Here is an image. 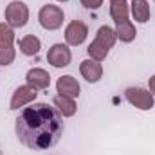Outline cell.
Returning <instances> with one entry per match:
<instances>
[{"label":"cell","instance_id":"1","mask_svg":"<svg viewBox=\"0 0 155 155\" xmlns=\"http://www.w3.org/2000/svg\"><path fill=\"white\" fill-rule=\"evenodd\" d=\"M18 141L29 150H45L54 146L63 134L61 114L47 103L25 107L15 121Z\"/></svg>","mask_w":155,"mask_h":155},{"label":"cell","instance_id":"2","mask_svg":"<svg viewBox=\"0 0 155 155\" xmlns=\"http://www.w3.org/2000/svg\"><path fill=\"white\" fill-rule=\"evenodd\" d=\"M63 20H65V13L60 5H54V4H47L40 9L38 13V22L40 25L47 31H56L63 25Z\"/></svg>","mask_w":155,"mask_h":155},{"label":"cell","instance_id":"3","mask_svg":"<svg viewBox=\"0 0 155 155\" xmlns=\"http://www.w3.org/2000/svg\"><path fill=\"white\" fill-rule=\"evenodd\" d=\"M15 31L5 22L0 24V65H11L15 61Z\"/></svg>","mask_w":155,"mask_h":155},{"label":"cell","instance_id":"4","mask_svg":"<svg viewBox=\"0 0 155 155\" xmlns=\"http://www.w3.org/2000/svg\"><path fill=\"white\" fill-rule=\"evenodd\" d=\"M4 16H5V24H7L9 27L20 29V27H24V25L27 24V20H29V7H27L24 2H20V0H15V2H11V4L5 7Z\"/></svg>","mask_w":155,"mask_h":155},{"label":"cell","instance_id":"5","mask_svg":"<svg viewBox=\"0 0 155 155\" xmlns=\"http://www.w3.org/2000/svg\"><path fill=\"white\" fill-rule=\"evenodd\" d=\"M124 96H126V99L130 101V105H134V107L139 108V110H150V108H153V103H155L153 96H152V92L146 90V88L130 87V88H126Z\"/></svg>","mask_w":155,"mask_h":155},{"label":"cell","instance_id":"6","mask_svg":"<svg viewBox=\"0 0 155 155\" xmlns=\"http://www.w3.org/2000/svg\"><path fill=\"white\" fill-rule=\"evenodd\" d=\"M71 60H72V52L65 43H54L47 52V61L56 69L71 65Z\"/></svg>","mask_w":155,"mask_h":155},{"label":"cell","instance_id":"7","mask_svg":"<svg viewBox=\"0 0 155 155\" xmlns=\"http://www.w3.org/2000/svg\"><path fill=\"white\" fill-rule=\"evenodd\" d=\"M36 96H38L36 88H33V87H29V85H22V87H18V88L13 92V97H11V101H9V108H11V110H18L20 107H25V105L33 103V101L36 99Z\"/></svg>","mask_w":155,"mask_h":155},{"label":"cell","instance_id":"8","mask_svg":"<svg viewBox=\"0 0 155 155\" xmlns=\"http://www.w3.org/2000/svg\"><path fill=\"white\" fill-rule=\"evenodd\" d=\"M88 36V27L87 24H83L81 20H72L67 27H65V40L69 45H81Z\"/></svg>","mask_w":155,"mask_h":155},{"label":"cell","instance_id":"9","mask_svg":"<svg viewBox=\"0 0 155 155\" xmlns=\"http://www.w3.org/2000/svg\"><path fill=\"white\" fill-rule=\"evenodd\" d=\"M79 72H81V76L85 78L88 83H97L103 78V67H101L99 61H96V60L90 58V60H83L81 61Z\"/></svg>","mask_w":155,"mask_h":155},{"label":"cell","instance_id":"10","mask_svg":"<svg viewBox=\"0 0 155 155\" xmlns=\"http://www.w3.org/2000/svg\"><path fill=\"white\" fill-rule=\"evenodd\" d=\"M56 90L61 96H67V97L76 99V97H79L81 87H79V83H78V79L74 76H61L56 81Z\"/></svg>","mask_w":155,"mask_h":155},{"label":"cell","instance_id":"11","mask_svg":"<svg viewBox=\"0 0 155 155\" xmlns=\"http://www.w3.org/2000/svg\"><path fill=\"white\" fill-rule=\"evenodd\" d=\"M25 79H27V85L36 88V90H43V88H47L51 85V76L43 69H31L27 72Z\"/></svg>","mask_w":155,"mask_h":155},{"label":"cell","instance_id":"12","mask_svg":"<svg viewBox=\"0 0 155 155\" xmlns=\"http://www.w3.org/2000/svg\"><path fill=\"white\" fill-rule=\"evenodd\" d=\"M130 11H132L134 20L139 22V24H146L152 18V11H150V5H148V0H132Z\"/></svg>","mask_w":155,"mask_h":155},{"label":"cell","instance_id":"13","mask_svg":"<svg viewBox=\"0 0 155 155\" xmlns=\"http://www.w3.org/2000/svg\"><path fill=\"white\" fill-rule=\"evenodd\" d=\"M52 103H54L56 110H58L63 117H72L78 110L76 101H74L72 97H67V96H61V94H58V96L52 99Z\"/></svg>","mask_w":155,"mask_h":155},{"label":"cell","instance_id":"14","mask_svg":"<svg viewBox=\"0 0 155 155\" xmlns=\"http://www.w3.org/2000/svg\"><path fill=\"white\" fill-rule=\"evenodd\" d=\"M18 47H20V52H22V54H25V56H35V54H38L40 49H41V41H40V38L35 36V35H27V36H24V38L20 40Z\"/></svg>","mask_w":155,"mask_h":155},{"label":"cell","instance_id":"15","mask_svg":"<svg viewBox=\"0 0 155 155\" xmlns=\"http://www.w3.org/2000/svg\"><path fill=\"white\" fill-rule=\"evenodd\" d=\"M117 29V38L121 40V41H124V43H130V41H134L135 36H137V31H135V25L130 22V20H121V22H116Z\"/></svg>","mask_w":155,"mask_h":155},{"label":"cell","instance_id":"16","mask_svg":"<svg viewBox=\"0 0 155 155\" xmlns=\"http://www.w3.org/2000/svg\"><path fill=\"white\" fill-rule=\"evenodd\" d=\"M116 40H117V33L112 27L101 25V27L97 29V33H96V40H94V41H97L99 45H103V47H107V49H112L114 43H116Z\"/></svg>","mask_w":155,"mask_h":155},{"label":"cell","instance_id":"17","mask_svg":"<svg viewBox=\"0 0 155 155\" xmlns=\"http://www.w3.org/2000/svg\"><path fill=\"white\" fill-rule=\"evenodd\" d=\"M110 15H112L114 22L128 20V15H130V7H128L126 0H110Z\"/></svg>","mask_w":155,"mask_h":155},{"label":"cell","instance_id":"18","mask_svg":"<svg viewBox=\"0 0 155 155\" xmlns=\"http://www.w3.org/2000/svg\"><path fill=\"white\" fill-rule=\"evenodd\" d=\"M108 51H110V49H107V47L99 45L97 41H92V43L88 45V49H87L88 56H90L92 60H96V61H103V60L108 56Z\"/></svg>","mask_w":155,"mask_h":155},{"label":"cell","instance_id":"19","mask_svg":"<svg viewBox=\"0 0 155 155\" xmlns=\"http://www.w3.org/2000/svg\"><path fill=\"white\" fill-rule=\"evenodd\" d=\"M81 5L87 9H99L103 5V0H81Z\"/></svg>","mask_w":155,"mask_h":155},{"label":"cell","instance_id":"20","mask_svg":"<svg viewBox=\"0 0 155 155\" xmlns=\"http://www.w3.org/2000/svg\"><path fill=\"white\" fill-rule=\"evenodd\" d=\"M148 85H150V92H155V76L150 78V83Z\"/></svg>","mask_w":155,"mask_h":155},{"label":"cell","instance_id":"21","mask_svg":"<svg viewBox=\"0 0 155 155\" xmlns=\"http://www.w3.org/2000/svg\"><path fill=\"white\" fill-rule=\"evenodd\" d=\"M58 2H69V0H58Z\"/></svg>","mask_w":155,"mask_h":155}]
</instances>
